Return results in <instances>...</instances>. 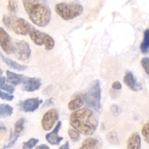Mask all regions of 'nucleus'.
<instances>
[{
	"instance_id": "nucleus-1",
	"label": "nucleus",
	"mask_w": 149,
	"mask_h": 149,
	"mask_svg": "<svg viewBox=\"0 0 149 149\" xmlns=\"http://www.w3.org/2000/svg\"><path fill=\"white\" fill-rule=\"evenodd\" d=\"M71 127L84 135L90 136L95 132L98 125L93 111L84 108L74 111L70 116Z\"/></svg>"
},
{
	"instance_id": "nucleus-2",
	"label": "nucleus",
	"mask_w": 149,
	"mask_h": 149,
	"mask_svg": "<svg viewBox=\"0 0 149 149\" xmlns=\"http://www.w3.org/2000/svg\"><path fill=\"white\" fill-rule=\"evenodd\" d=\"M25 10L29 19L39 27L47 26L51 20V10L46 1L41 0H23Z\"/></svg>"
},
{
	"instance_id": "nucleus-3",
	"label": "nucleus",
	"mask_w": 149,
	"mask_h": 149,
	"mask_svg": "<svg viewBox=\"0 0 149 149\" xmlns=\"http://www.w3.org/2000/svg\"><path fill=\"white\" fill-rule=\"evenodd\" d=\"M84 95V104L87 107L95 111H100L101 108V87L98 79L92 81L87 91Z\"/></svg>"
},
{
	"instance_id": "nucleus-4",
	"label": "nucleus",
	"mask_w": 149,
	"mask_h": 149,
	"mask_svg": "<svg viewBox=\"0 0 149 149\" xmlns=\"http://www.w3.org/2000/svg\"><path fill=\"white\" fill-rule=\"evenodd\" d=\"M57 14L65 20H70L81 15L84 11L82 5L73 1L70 3H58L55 7Z\"/></svg>"
},
{
	"instance_id": "nucleus-5",
	"label": "nucleus",
	"mask_w": 149,
	"mask_h": 149,
	"mask_svg": "<svg viewBox=\"0 0 149 149\" xmlns=\"http://www.w3.org/2000/svg\"><path fill=\"white\" fill-rule=\"evenodd\" d=\"M28 35L30 36L31 41L35 45H38V46L45 45V48L46 50H51L55 46V41L52 36H49L48 33L40 31L36 28L33 27V26L29 30Z\"/></svg>"
},
{
	"instance_id": "nucleus-6",
	"label": "nucleus",
	"mask_w": 149,
	"mask_h": 149,
	"mask_svg": "<svg viewBox=\"0 0 149 149\" xmlns=\"http://www.w3.org/2000/svg\"><path fill=\"white\" fill-rule=\"evenodd\" d=\"M12 53L19 61H26L30 58L31 49L29 43L26 41H17L13 43Z\"/></svg>"
},
{
	"instance_id": "nucleus-7",
	"label": "nucleus",
	"mask_w": 149,
	"mask_h": 149,
	"mask_svg": "<svg viewBox=\"0 0 149 149\" xmlns=\"http://www.w3.org/2000/svg\"><path fill=\"white\" fill-rule=\"evenodd\" d=\"M31 26L32 25L26 21L25 19L22 18V17H17L15 16L13 22H12L10 29L13 30L16 34L26 36V35H28Z\"/></svg>"
},
{
	"instance_id": "nucleus-8",
	"label": "nucleus",
	"mask_w": 149,
	"mask_h": 149,
	"mask_svg": "<svg viewBox=\"0 0 149 149\" xmlns=\"http://www.w3.org/2000/svg\"><path fill=\"white\" fill-rule=\"evenodd\" d=\"M58 118H59V113L56 109H51L48 110L42 116L41 121L42 129L45 131L50 130L58 120Z\"/></svg>"
},
{
	"instance_id": "nucleus-9",
	"label": "nucleus",
	"mask_w": 149,
	"mask_h": 149,
	"mask_svg": "<svg viewBox=\"0 0 149 149\" xmlns=\"http://www.w3.org/2000/svg\"><path fill=\"white\" fill-rule=\"evenodd\" d=\"M42 103L43 100L41 99H39L38 97H32L20 102L17 106L20 111L28 113V112H33L37 110Z\"/></svg>"
},
{
	"instance_id": "nucleus-10",
	"label": "nucleus",
	"mask_w": 149,
	"mask_h": 149,
	"mask_svg": "<svg viewBox=\"0 0 149 149\" xmlns=\"http://www.w3.org/2000/svg\"><path fill=\"white\" fill-rule=\"evenodd\" d=\"M42 86L40 79L35 77H23L22 81V90L28 93H32L38 90Z\"/></svg>"
},
{
	"instance_id": "nucleus-11",
	"label": "nucleus",
	"mask_w": 149,
	"mask_h": 149,
	"mask_svg": "<svg viewBox=\"0 0 149 149\" xmlns=\"http://www.w3.org/2000/svg\"><path fill=\"white\" fill-rule=\"evenodd\" d=\"M124 83L128 88L134 92H139L143 90V84L137 81L133 73L131 71H127L124 77Z\"/></svg>"
},
{
	"instance_id": "nucleus-12",
	"label": "nucleus",
	"mask_w": 149,
	"mask_h": 149,
	"mask_svg": "<svg viewBox=\"0 0 149 149\" xmlns=\"http://www.w3.org/2000/svg\"><path fill=\"white\" fill-rule=\"evenodd\" d=\"M0 47L5 53H12L13 43H12L11 38L2 27H0Z\"/></svg>"
},
{
	"instance_id": "nucleus-13",
	"label": "nucleus",
	"mask_w": 149,
	"mask_h": 149,
	"mask_svg": "<svg viewBox=\"0 0 149 149\" xmlns=\"http://www.w3.org/2000/svg\"><path fill=\"white\" fill-rule=\"evenodd\" d=\"M61 125H62V123H61V121L57 122L56 126H55V128L52 130V132L47 134L46 136H45L47 141L49 144H51V145H58V144L63 140V137H60L59 135H58V132H59V130H61Z\"/></svg>"
},
{
	"instance_id": "nucleus-14",
	"label": "nucleus",
	"mask_w": 149,
	"mask_h": 149,
	"mask_svg": "<svg viewBox=\"0 0 149 149\" xmlns=\"http://www.w3.org/2000/svg\"><path fill=\"white\" fill-rule=\"evenodd\" d=\"M141 138L138 132H132L127 142V149H141Z\"/></svg>"
},
{
	"instance_id": "nucleus-15",
	"label": "nucleus",
	"mask_w": 149,
	"mask_h": 149,
	"mask_svg": "<svg viewBox=\"0 0 149 149\" xmlns=\"http://www.w3.org/2000/svg\"><path fill=\"white\" fill-rule=\"evenodd\" d=\"M6 75H7L6 81L10 85L15 87V86L22 84L23 76L21 75V74H15V73L13 72V71H10L9 70H7L6 71Z\"/></svg>"
},
{
	"instance_id": "nucleus-16",
	"label": "nucleus",
	"mask_w": 149,
	"mask_h": 149,
	"mask_svg": "<svg viewBox=\"0 0 149 149\" xmlns=\"http://www.w3.org/2000/svg\"><path fill=\"white\" fill-rule=\"evenodd\" d=\"M84 104V95L79 94L76 95L73 99H71L68 103V109L70 111H77Z\"/></svg>"
},
{
	"instance_id": "nucleus-17",
	"label": "nucleus",
	"mask_w": 149,
	"mask_h": 149,
	"mask_svg": "<svg viewBox=\"0 0 149 149\" xmlns=\"http://www.w3.org/2000/svg\"><path fill=\"white\" fill-rule=\"evenodd\" d=\"M0 56H1V58L3 61V62H4L6 65H8L10 68H13V69L17 70V71H25V70H26V68H27V65H22V64L18 63L15 62V61H14L13 60L10 59V58H7V57H4L1 53H0Z\"/></svg>"
},
{
	"instance_id": "nucleus-18",
	"label": "nucleus",
	"mask_w": 149,
	"mask_h": 149,
	"mask_svg": "<svg viewBox=\"0 0 149 149\" xmlns=\"http://www.w3.org/2000/svg\"><path fill=\"white\" fill-rule=\"evenodd\" d=\"M101 144L98 140L93 138H86L79 149H100Z\"/></svg>"
},
{
	"instance_id": "nucleus-19",
	"label": "nucleus",
	"mask_w": 149,
	"mask_h": 149,
	"mask_svg": "<svg viewBox=\"0 0 149 149\" xmlns=\"http://www.w3.org/2000/svg\"><path fill=\"white\" fill-rule=\"evenodd\" d=\"M140 49L143 54H147L149 52V29H146L143 33V40L140 45Z\"/></svg>"
},
{
	"instance_id": "nucleus-20",
	"label": "nucleus",
	"mask_w": 149,
	"mask_h": 149,
	"mask_svg": "<svg viewBox=\"0 0 149 149\" xmlns=\"http://www.w3.org/2000/svg\"><path fill=\"white\" fill-rule=\"evenodd\" d=\"M13 113V108L8 104H0V118H7Z\"/></svg>"
},
{
	"instance_id": "nucleus-21",
	"label": "nucleus",
	"mask_w": 149,
	"mask_h": 149,
	"mask_svg": "<svg viewBox=\"0 0 149 149\" xmlns=\"http://www.w3.org/2000/svg\"><path fill=\"white\" fill-rule=\"evenodd\" d=\"M0 89L7 92L9 94H12L15 91V88L13 86L7 84L6 78L4 77H0Z\"/></svg>"
},
{
	"instance_id": "nucleus-22",
	"label": "nucleus",
	"mask_w": 149,
	"mask_h": 149,
	"mask_svg": "<svg viewBox=\"0 0 149 149\" xmlns=\"http://www.w3.org/2000/svg\"><path fill=\"white\" fill-rule=\"evenodd\" d=\"M106 141L111 145H119V140L118 138V135L116 132L114 131H110L106 134Z\"/></svg>"
},
{
	"instance_id": "nucleus-23",
	"label": "nucleus",
	"mask_w": 149,
	"mask_h": 149,
	"mask_svg": "<svg viewBox=\"0 0 149 149\" xmlns=\"http://www.w3.org/2000/svg\"><path fill=\"white\" fill-rule=\"evenodd\" d=\"M24 124H25V119L23 118H20L19 119L17 122L15 123L14 125V132L13 133L16 135H19L21 133L22 131L23 130L24 128Z\"/></svg>"
},
{
	"instance_id": "nucleus-24",
	"label": "nucleus",
	"mask_w": 149,
	"mask_h": 149,
	"mask_svg": "<svg viewBox=\"0 0 149 149\" xmlns=\"http://www.w3.org/2000/svg\"><path fill=\"white\" fill-rule=\"evenodd\" d=\"M19 138V135H16L13 133V131H10V140H9L8 143L7 144L6 146H4L3 147L2 149H7V148H10L15 145V143H16V141H17Z\"/></svg>"
},
{
	"instance_id": "nucleus-25",
	"label": "nucleus",
	"mask_w": 149,
	"mask_h": 149,
	"mask_svg": "<svg viewBox=\"0 0 149 149\" xmlns=\"http://www.w3.org/2000/svg\"><path fill=\"white\" fill-rule=\"evenodd\" d=\"M39 143V140L36 138H30L28 141L23 143V149H32L34 148Z\"/></svg>"
},
{
	"instance_id": "nucleus-26",
	"label": "nucleus",
	"mask_w": 149,
	"mask_h": 149,
	"mask_svg": "<svg viewBox=\"0 0 149 149\" xmlns=\"http://www.w3.org/2000/svg\"><path fill=\"white\" fill-rule=\"evenodd\" d=\"M143 139L146 143L149 144V121L147 122L145 125H143L142 128V131H141Z\"/></svg>"
},
{
	"instance_id": "nucleus-27",
	"label": "nucleus",
	"mask_w": 149,
	"mask_h": 149,
	"mask_svg": "<svg viewBox=\"0 0 149 149\" xmlns=\"http://www.w3.org/2000/svg\"><path fill=\"white\" fill-rule=\"evenodd\" d=\"M68 134L71 140L74 142H77L80 139V133L74 129H69L68 131Z\"/></svg>"
},
{
	"instance_id": "nucleus-28",
	"label": "nucleus",
	"mask_w": 149,
	"mask_h": 149,
	"mask_svg": "<svg viewBox=\"0 0 149 149\" xmlns=\"http://www.w3.org/2000/svg\"><path fill=\"white\" fill-rule=\"evenodd\" d=\"M7 9L11 13V14H15L17 10V4L16 0H9Z\"/></svg>"
},
{
	"instance_id": "nucleus-29",
	"label": "nucleus",
	"mask_w": 149,
	"mask_h": 149,
	"mask_svg": "<svg viewBox=\"0 0 149 149\" xmlns=\"http://www.w3.org/2000/svg\"><path fill=\"white\" fill-rule=\"evenodd\" d=\"M141 63L143 68L145 71L146 74L149 77V58H148V57L143 58L141 61Z\"/></svg>"
},
{
	"instance_id": "nucleus-30",
	"label": "nucleus",
	"mask_w": 149,
	"mask_h": 149,
	"mask_svg": "<svg viewBox=\"0 0 149 149\" xmlns=\"http://www.w3.org/2000/svg\"><path fill=\"white\" fill-rule=\"evenodd\" d=\"M0 98L4 100H7V101H11V100H13V98H14V96L9 94V93H7L2 92L0 90Z\"/></svg>"
},
{
	"instance_id": "nucleus-31",
	"label": "nucleus",
	"mask_w": 149,
	"mask_h": 149,
	"mask_svg": "<svg viewBox=\"0 0 149 149\" xmlns=\"http://www.w3.org/2000/svg\"><path fill=\"white\" fill-rule=\"evenodd\" d=\"M110 111L113 116H118L121 113V109L118 105L113 104L110 108Z\"/></svg>"
},
{
	"instance_id": "nucleus-32",
	"label": "nucleus",
	"mask_w": 149,
	"mask_h": 149,
	"mask_svg": "<svg viewBox=\"0 0 149 149\" xmlns=\"http://www.w3.org/2000/svg\"><path fill=\"white\" fill-rule=\"evenodd\" d=\"M112 88H113V90H121V89H122V84L118 81H115V82H113V84H112Z\"/></svg>"
},
{
	"instance_id": "nucleus-33",
	"label": "nucleus",
	"mask_w": 149,
	"mask_h": 149,
	"mask_svg": "<svg viewBox=\"0 0 149 149\" xmlns=\"http://www.w3.org/2000/svg\"><path fill=\"white\" fill-rule=\"evenodd\" d=\"M52 103H53V99L52 98L48 99V100H47L46 101H45V103L43 104V106H42V109L47 107V106H51V105L52 104Z\"/></svg>"
},
{
	"instance_id": "nucleus-34",
	"label": "nucleus",
	"mask_w": 149,
	"mask_h": 149,
	"mask_svg": "<svg viewBox=\"0 0 149 149\" xmlns=\"http://www.w3.org/2000/svg\"><path fill=\"white\" fill-rule=\"evenodd\" d=\"M59 149H69V143H68V141H66L63 145L61 146Z\"/></svg>"
},
{
	"instance_id": "nucleus-35",
	"label": "nucleus",
	"mask_w": 149,
	"mask_h": 149,
	"mask_svg": "<svg viewBox=\"0 0 149 149\" xmlns=\"http://www.w3.org/2000/svg\"><path fill=\"white\" fill-rule=\"evenodd\" d=\"M36 149H49V148L48 146L45 145V144H42V145L40 146H38L36 148Z\"/></svg>"
},
{
	"instance_id": "nucleus-36",
	"label": "nucleus",
	"mask_w": 149,
	"mask_h": 149,
	"mask_svg": "<svg viewBox=\"0 0 149 149\" xmlns=\"http://www.w3.org/2000/svg\"><path fill=\"white\" fill-rule=\"evenodd\" d=\"M0 131H6V127L5 126H4L3 125H0Z\"/></svg>"
},
{
	"instance_id": "nucleus-37",
	"label": "nucleus",
	"mask_w": 149,
	"mask_h": 149,
	"mask_svg": "<svg viewBox=\"0 0 149 149\" xmlns=\"http://www.w3.org/2000/svg\"><path fill=\"white\" fill-rule=\"evenodd\" d=\"M2 74H3V71H2V70H1V68H0V77H1Z\"/></svg>"
},
{
	"instance_id": "nucleus-38",
	"label": "nucleus",
	"mask_w": 149,
	"mask_h": 149,
	"mask_svg": "<svg viewBox=\"0 0 149 149\" xmlns=\"http://www.w3.org/2000/svg\"><path fill=\"white\" fill-rule=\"evenodd\" d=\"M41 1H47V0H41Z\"/></svg>"
}]
</instances>
